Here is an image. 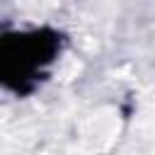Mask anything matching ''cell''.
<instances>
[{"mask_svg": "<svg viewBox=\"0 0 155 155\" xmlns=\"http://www.w3.org/2000/svg\"><path fill=\"white\" fill-rule=\"evenodd\" d=\"M56 48L53 39H41L39 34L34 36H15L12 41L0 44V68L5 80H24L31 75L39 63L51 61Z\"/></svg>", "mask_w": 155, "mask_h": 155, "instance_id": "obj_1", "label": "cell"}]
</instances>
